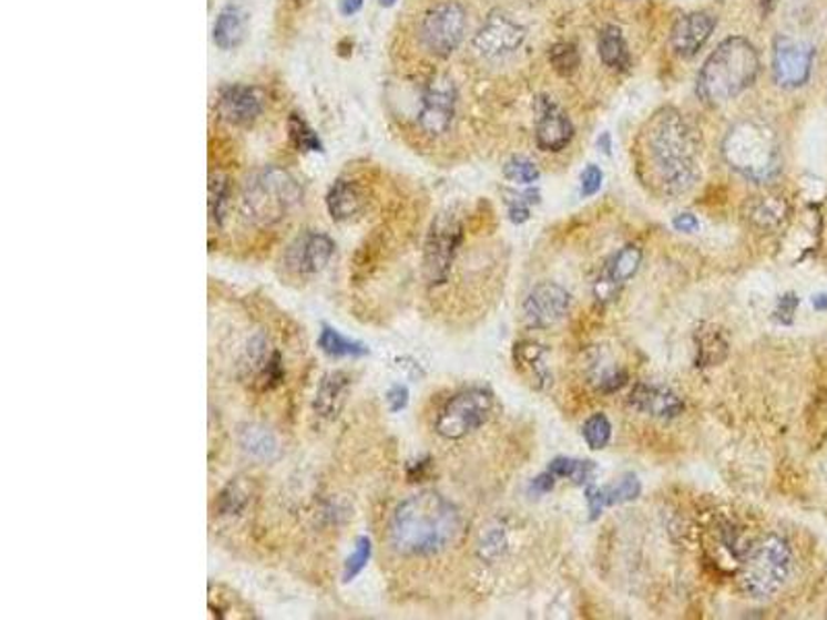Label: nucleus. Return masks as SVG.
Returning a JSON list of instances; mask_svg holds the SVG:
<instances>
[{
  "instance_id": "f257e3e1",
  "label": "nucleus",
  "mask_w": 827,
  "mask_h": 620,
  "mask_svg": "<svg viewBox=\"0 0 827 620\" xmlns=\"http://www.w3.org/2000/svg\"><path fill=\"white\" fill-rule=\"evenodd\" d=\"M463 519L451 500L422 490L401 500L387 526L389 546L408 558L435 557L460 538Z\"/></svg>"
},
{
  "instance_id": "f03ea898",
  "label": "nucleus",
  "mask_w": 827,
  "mask_h": 620,
  "mask_svg": "<svg viewBox=\"0 0 827 620\" xmlns=\"http://www.w3.org/2000/svg\"><path fill=\"white\" fill-rule=\"evenodd\" d=\"M652 174L671 197L687 195L700 180L695 131L676 108H660L644 133Z\"/></svg>"
},
{
  "instance_id": "7ed1b4c3",
  "label": "nucleus",
  "mask_w": 827,
  "mask_h": 620,
  "mask_svg": "<svg viewBox=\"0 0 827 620\" xmlns=\"http://www.w3.org/2000/svg\"><path fill=\"white\" fill-rule=\"evenodd\" d=\"M759 73V54L747 38H726L709 54L697 75V95L718 106L745 92Z\"/></svg>"
},
{
  "instance_id": "20e7f679",
  "label": "nucleus",
  "mask_w": 827,
  "mask_h": 620,
  "mask_svg": "<svg viewBox=\"0 0 827 620\" xmlns=\"http://www.w3.org/2000/svg\"><path fill=\"white\" fill-rule=\"evenodd\" d=\"M726 164L755 185L772 183L782 170V149L774 128L759 121L733 124L722 143Z\"/></svg>"
},
{
  "instance_id": "39448f33",
  "label": "nucleus",
  "mask_w": 827,
  "mask_h": 620,
  "mask_svg": "<svg viewBox=\"0 0 827 620\" xmlns=\"http://www.w3.org/2000/svg\"><path fill=\"white\" fill-rule=\"evenodd\" d=\"M303 202V186L277 166L255 170L241 193V216L255 228L276 226Z\"/></svg>"
},
{
  "instance_id": "423d86ee",
  "label": "nucleus",
  "mask_w": 827,
  "mask_h": 620,
  "mask_svg": "<svg viewBox=\"0 0 827 620\" xmlns=\"http://www.w3.org/2000/svg\"><path fill=\"white\" fill-rule=\"evenodd\" d=\"M793 571V550L788 542L769 534L759 538L757 542L751 544L745 550V557L741 560L738 571V583L743 591L755 598L764 600L778 593L784 583L788 581Z\"/></svg>"
},
{
  "instance_id": "0eeeda50",
  "label": "nucleus",
  "mask_w": 827,
  "mask_h": 620,
  "mask_svg": "<svg viewBox=\"0 0 827 620\" xmlns=\"http://www.w3.org/2000/svg\"><path fill=\"white\" fill-rule=\"evenodd\" d=\"M468 31V11L460 0L430 4L418 21V42L435 59H447L461 46Z\"/></svg>"
},
{
  "instance_id": "6e6552de",
  "label": "nucleus",
  "mask_w": 827,
  "mask_h": 620,
  "mask_svg": "<svg viewBox=\"0 0 827 620\" xmlns=\"http://www.w3.org/2000/svg\"><path fill=\"white\" fill-rule=\"evenodd\" d=\"M492 395L487 389H466L445 402L435 420V431L447 441L463 436L484 426L492 414Z\"/></svg>"
},
{
  "instance_id": "1a4fd4ad",
  "label": "nucleus",
  "mask_w": 827,
  "mask_h": 620,
  "mask_svg": "<svg viewBox=\"0 0 827 620\" xmlns=\"http://www.w3.org/2000/svg\"><path fill=\"white\" fill-rule=\"evenodd\" d=\"M458 110V87L447 75H435L425 85L420 102H418V114H416V126L418 131L430 137H443L451 128Z\"/></svg>"
},
{
  "instance_id": "9d476101",
  "label": "nucleus",
  "mask_w": 827,
  "mask_h": 620,
  "mask_svg": "<svg viewBox=\"0 0 827 620\" xmlns=\"http://www.w3.org/2000/svg\"><path fill=\"white\" fill-rule=\"evenodd\" d=\"M461 240L463 228L460 219L453 214L437 216L425 245V278L430 286H441L447 281Z\"/></svg>"
},
{
  "instance_id": "9b49d317",
  "label": "nucleus",
  "mask_w": 827,
  "mask_h": 620,
  "mask_svg": "<svg viewBox=\"0 0 827 620\" xmlns=\"http://www.w3.org/2000/svg\"><path fill=\"white\" fill-rule=\"evenodd\" d=\"M238 379L253 391H272L284 381V360L263 335L246 341L238 358Z\"/></svg>"
},
{
  "instance_id": "f8f14e48",
  "label": "nucleus",
  "mask_w": 827,
  "mask_h": 620,
  "mask_svg": "<svg viewBox=\"0 0 827 620\" xmlns=\"http://www.w3.org/2000/svg\"><path fill=\"white\" fill-rule=\"evenodd\" d=\"M815 50L790 35H778L772 52V73L784 90H798L811 78Z\"/></svg>"
},
{
  "instance_id": "ddd939ff",
  "label": "nucleus",
  "mask_w": 827,
  "mask_h": 620,
  "mask_svg": "<svg viewBox=\"0 0 827 620\" xmlns=\"http://www.w3.org/2000/svg\"><path fill=\"white\" fill-rule=\"evenodd\" d=\"M525 40V28L503 11H492L476 31L472 46L482 59L497 61L513 54Z\"/></svg>"
},
{
  "instance_id": "4468645a",
  "label": "nucleus",
  "mask_w": 827,
  "mask_h": 620,
  "mask_svg": "<svg viewBox=\"0 0 827 620\" xmlns=\"http://www.w3.org/2000/svg\"><path fill=\"white\" fill-rule=\"evenodd\" d=\"M334 252L336 242L327 234L307 230L288 245L284 265L294 276H317L329 265Z\"/></svg>"
},
{
  "instance_id": "2eb2a0df",
  "label": "nucleus",
  "mask_w": 827,
  "mask_h": 620,
  "mask_svg": "<svg viewBox=\"0 0 827 620\" xmlns=\"http://www.w3.org/2000/svg\"><path fill=\"white\" fill-rule=\"evenodd\" d=\"M571 307V296L568 290L554 281H542L530 290L523 300V317L525 323L537 329L557 326Z\"/></svg>"
},
{
  "instance_id": "dca6fc26",
  "label": "nucleus",
  "mask_w": 827,
  "mask_h": 620,
  "mask_svg": "<svg viewBox=\"0 0 827 620\" xmlns=\"http://www.w3.org/2000/svg\"><path fill=\"white\" fill-rule=\"evenodd\" d=\"M215 110L222 121L234 126H251L263 114V95L251 85L232 83L217 93Z\"/></svg>"
},
{
  "instance_id": "f3484780",
  "label": "nucleus",
  "mask_w": 827,
  "mask_h": 620,
  "mask_svg": "<svg viewBox=\"0 0 827 620\" xmlns=\"http://www.w3.org/2000/svg\"><path fill=\"white\" fill-rule=\"evenodd\" d=\"M537 143L542 152H563L573 140V124L568 114L549 97H538Z\"/></svg>"
},
{
  "instance_id": "a211bd4d",
  "label": "nucleus",
  "mask_w": 827,
  "mask_h": 620,
  "mask_svg": "<svg viewBox=\"0 0 827 620\" xmlns=\"http://www.w3.org/2000/svg\"><path fill=\"white\" fill-rule=\"evenodd\" d=\"M714 28H716V17L705 11H695V13L681 17L674 23L673 33H671L674 52L683 59L695 56L709 40Z\"/></svg>"
},
{
  "instance_id": "6ab92c4d",
  "label": "nucleus",
  "mask_w": 827,
  "mask_h": 620,
  "mask_svg": "<svg viewBox=\"0 0 827 620\" xmlns=\"http://www.w3.org/2000/svg\"><path fill=\"white\" fill-rule=\"evenodd\" d=\"M631 405L637 412L650 414L654 418L671 420L683 414L685 403L673 393L671 389L658 388V385H637L631 393Z\"/></svg>"
},
{
  "instance_id": "aec40b11",
  "label": "nucleus",
  "mask_w": 827,
  "mask_h": 620,
  "mask_svg": "<svg viewBox=\"0 0 827 620\" xmlns=\"http://www.w3.org/2000/svg\"><path fill=\"white\" fill-rule=\"evenodd\" d=\"M350 383L353 381L346 372L331 371L323 374L317 385V393H315V402H313V410L317 412L319 418H337V414L344 410L346 400H348Z\"/></svg>"
},
{
  "instance_id": "412c9836",
  "label": "nucleus",
  "mask_w": 827,
  "mask_h": 620,
  "mask_svg": "<svg viewBox=\"0 0 827 620\" xmlns=\"http://www.w3.org/2000/svg\"><path fill=\"white\" fill-rule=\"evenodd\" d=\"M327 211L336 221H350L363 214L365 209V195L360 186L350 178H337L331 188L327 190Z\"/></svg>"
},
{
  "instance_id": "4be33fe9",
  "label": "nucleus",
  "mask_w": 827,
  "mask_h": 620,
  "mask_svg": "<svg viewBox=\"0 0 827 620\" xmlns=\"http://www.w3.org/2000/svg\"><path fill=\"white\" fill-rule=\"evenodd\" d=\"M246 35V13L238 4H226L214 23L215 46L234 50L241 46Z\"/></svg>"
},
{
  "instance_id": "5701e85b",
  "label": "nucleus",
  "mask_w": 827,
  "mask_h": 620,
  "mask_svg": "<svg viewBox=\"0 0 827 620\" xmlns=\"http://www.w3.org/2000/svg\"><path fill=\"white\" fill-rule=\"evenodd\" d=\"M640 493H642V486H640V480L635 476H625L619 484L609 486V488H594V486H590L585 490V495H588V503H590L592 519H596L604 507L633 500V498L640 496Z\"/></svg>"
},
{
  "instance_id": "b1692460",
  "label": "nucleus",
  "mask_w": 827,
  "mask_h": 620,
  "mask_svg": "<svg viewBox=\"0 0 827 620\" xmlns=\"http://www.w3.org/2000/svg\"><path fill=\"white\" fill-rule=\"evenodd\" d=\"M786 217H788V203L774 195L757 197L747 207V219L762 230H776Z\"/></svg>"
},
{
  "instance_id": "393cba45",
  "label": "nucleus",
  "mask_w": 827,
  "mask_h": 620,
  "mask_svg": "<svg viewBox=\"0 0 827 620\" xmlns=\"http://www.w3.org/2000/svg\"><path fill=\"white\" fill-rule=\"evenodd\" d=\"M598 52L600 59L611 66L614 71H627L631 66V56H629L627 42L623 33L614 25H606L598 35Z\"/></svg>"
},
{
  "instance_id": "a878e982",
  "label": "nucleus",
  "mask_w": 827,
  "mask_h": 620,
  "mask_svg": "<svg viewBox=\"0 0 827 620\" xmlns=\"http://www.w3.org/2000/svg\"><path fill=\"white\" fill-rule=\"evenodd\" d=\"M319 348L327 356L334 358H360L367 356L368 348L360 341L350 340L344 333L329 326H323L319 335Z\"/></svg>"
},
{
  "instance_id": "bb28decb",
  "label": "nucleus",
  "mask_w": 827,
  "mask_h": 620,
  "mask_svg": "<svg viewBox=\"0 0 827 620\" xmlns=\"http://www.w3.org/2000/svg\"><path fill=\"white\" fill-rule=\"evenodd\" d=\"M238 441H241V447L251 457H257V459H272V457H276V436L269 433L267 428L259 426V424H246L245 428L241 431Z\"/></svg>"
},
{
  "instance_id": "cd10ccee",
  "label": "nucleus",
  "mask_w": 827,
  "mask_h": 620,
  "mask_svg": "<svg viewBox=\"0 0 827 620\" xmlns=\"http://www.w3.org/2000/svg\"><path fill=\"white\" fill-rule=\"evenodd\" d=\"M642 248L635 247V245H627L625 248H621L616 255H614L613 261L606 269V279L609 283L619 286V283H625L629 279L633 278L642 265Z\"/></svg>"
},
{
  "instance_id": "c85d7f7f",
  "label": "nucleus",
  "mask_w": 827,
  "mask_h": 620,
  "mask_svg": "<svg viewBox=\"0 0 827 620\" xmlns=\"http://www.w3.org/2000/svg\"><path fill=\"white\" fill-rule=\"evenodd\" d=\"M231 178L224 174H214L210 178V219L215 226H222L231 207Z\"/></svg>"
},
{
  "instance_id": "c756f323",
  "label": "nucleus",
  "mask_w": 827,
  "mask_h": 620,
  "mask_svg": "<svg viewBox=\"0 0 827 620\" xmlns=\"http://www.w3.org/2000/svg\"><path fill=\"white\" fill-rule=\"evenodd\" d=\"M542 354H544L542 345L532 343V341H523L520 345H515V366L532 372L538 388H542L540 383L549 385V381H551L549 372L542 366Z\"/></svg>"
},
{
  "instance_id": "7c9ffc66",
  "label": "nucleus",
  "mask_w": 827,
  "mask_h": 620,
  "mask_svg": "<svg viewBox=\"0 0 827 620\" xmlns=\"http://www.w3.org/2000/svg\"><path fill=\"white\" fill-rule=\"evenodd\" d=\"M288 135L298 152L303 154H315L323 152V143L319 135L308 126L307 121L300 114H292L288 118Z\"/></svg>"
},
{
  "instance_id": "2f4dec72",
  "label": "nucleus",
  "mask_w": 827,
  "mask_h": 620,
  "mask_svg": "<svg viewBox=\"0 0 827 620\" xmlns=\"http://www.w3.org/2000/svg\"><path fill=\"white\" fill-rule=\"evenodd\" d=\"M549 61H551L552 69L563 75V78H571L578 69H580V50L575 44L571 42H559L551 48L549 52Z\"/></svg>"
},
{
  "instance_id": "473e14b6",
  "label": "nucleus",
  "mask_w": 827,
  "mask_h": 620,
  "mask_svg": "<svg viewBox=\"0 0 827 620\" xmlns=\"http://www.w3.org/2000/svg\"><path fill=\"white\" fill-rule=\"evenodd\" d=\"M248 505V488L243 482H231L217 496V513L219 515H241Z\"/></svg>"
},
{
  "instance_id": "72a5a7b5",
  "label": "nucleus",
  "mask_w": 827,
  "mask_h": 620,
  "mask_svg": "<svg viewBox=\"0 0 827 620\" xmlns=\"http://www.w3.org/2000/svg\"><path fill=\"white\" fill-rule=\"evenodd\" d=\"M370 555H372V544H370V538H367V536H360V538L356 540V544H354L353 555L346 558V562H344L341 581H344V583H350V581H354L358 575L363 574L365 567H367L368 560H370Z\"/></svg>"
},
{
  "instance_id": "f704fd0d",
  "label": "nucleus",
  "mask_w": 827,
  "mask_h": 620,
  "mask_svg": "<svg viewBox=\"0 0 827 620\" xmlns=\"http://www.w3.org/2000/svg\"><path fill=\"white\" fill-rule=\"evenodd\" d=\"M611 434H613V426L604 414H594L583 424V438L590 450H604L611 441Z\"/></svg>"
},
{
  "instance_id": "c9c22d12",
  "label": "nucleus",
  "mask_w": 827,
  "mask_h": 620,
  "mask_svg": "<svg viewBox=\"0 0 827 620\" xmlns=\"http://www.w3.org/2000/svg\"><path fill=\"white\" fill-rule=\"evenodd\" d=\"M549 472L554 478H569L575 484H583L594 474V464L592 462H580V459H554L549 465Z\"/></svg>"
},
{
  "instance_id": "e433bc0d",
  "label": "nucleus",
  "mask_w": 827,
  "mask_h": 620,
  "mask_svg": "<svg viewBox=\"0 0 827 620\" xmlns=\"http://www.w3.org/2000/svg\"><path fill=\"white\" fill-rule=\"evenodd\" d=\"M506 178H509L511 183H520V185H532L540 178V170H538L537 164L525 159V157H513L509 159L503 168Z\"/></svg>"
},
{
  "instance_id": "4c0bfd02",
  "label": "nucleus",
  "mask_w": 827,
  "mask_h": 620,
  "mask_svg": "<svg viewBox=\"0 0 827 620\" xmlns=\"http://www.w3.org/2000/svg\"><path fill=\"white\" fill-rule=\"evenodd\" d=\"M507 550V540L503 529L494 527L491 531H487V536H482V542L478 548V555L489 562H494L497 558L503 557Z\"/></svg>"
},
{
  "instance_id": "58836bf2",
  "label": "nucleus",
  "mask_w": 827,
  "mask_h": 620,
  "mask_svg": "<svg viewBox=\"0 0 827 620\" xmlns=\"http://www.w3.org/2000/svg\"><path fill=\"white\" fill-rule=\"evenodd\" d=\"M722 343H726V341L722 340L721 335L718 333H709V335H704L702 338V341H700V360L704 362V364H716V362H721V360H724V358L718 356L716 352H714V345H722Z\"/></svg>"
},
{
  "instance_id": "ea45409f",
  "label": "nucleus",
  "mask_w": 827,
  "mask_h": 620,
  "mask_svg": "<svg viewBox=\"0 0 827 620\" xmlns=\"http://www.w3.org/2000/svg\"><path fill=\"white\" fill-rule=\"evenodd\" d=\"M602 178H604L602 170L598 166H594V164H590L582 174L583 197H594L598 190H600V186H602Z\"/></svg>"
},
{
  "instance_id": "a19ab883",
  "label": "nucleus",
  "mask_w": 827,
  "mask_h": 620,
  "mask_svg": "<svg viewBox=\"0 0 827 620\" xmlns=\"http://www.w3.org/2000/svg\"><path fill=\"white\" fill-rule=\"evenodd\" d=\"M408 397H410L408 389L404 385H394L387 391V405L391 412H401L408 405Z\"/></svg>"
},
{
  "instance_id": "79ce46f5",
  "label": "nucleus",
  "mask_w": 827,
  "mask_h": 620,
  "mask_svg": "<svg viewBox=\"0 0 827 620\" xmlns=\"http://www.w3.org/2000/svg\"><path fill=\"white\" fill-rule=\"evenodd\" d=\"M673 226L676 232L691 234L700 228V221H697V217L691 216V214H681V216L674 217Z\"/></svg>"
},
{
  "instance_id": "37998d69",
  "label": "nucleus",
  "mask_w": 827,
  "mask_h": 620,
  "mask_svg": "<svg viewBox=\"0 0 827 620\" xmlns=\"http://www.w3.org/2000/svg\"><path fill=\"white\" fill-rule=\"evenodd\" d=\"M552 486H554V476H552L551 472L538 476L537 480L532 482V490H534L537 495H547V493H551Z\"/></svg>"
},
{
  "instance_id": "c03bdc74",
  "label": "nucleus",
  "mask_w": 827,
  "mask_h": 620,
  "mask_svg": "<svg viewBox=\"0 0 827 620\" xmlns=\"http://www.w3.org/2000/svg\"><path fill=\"white\" fill-rule=\"evenodd\" d=\"M365 0H339V11L341 16L350 17L354 13H358L363 9Z\"/></svg>"
},
{
  "instance_id": "a18cd8bd",
  "label": "nucleus",
  "mask_w": 827,
  "mask_h": 620,
  "mask_svg": "<svg viewBox=\"0 0 827 620\" xmlns=\"http://www.w3.org/2000/svg\"><path fill=\"white\" fill-rule=\"evenodd\" d=\"M509 216H511V219L513 221H518V224H521V221H525L528 217H530V209L525 207V205H521V202L515 203V205H511L509 207Z\"/></svg>"
},
{
  "instance_id": "49530a36",
  "label": "nucleus",
  "mask_w": 827,
  "mask_h": 620,
  "mask_svg": "<svg viewBox=\"0 0 827 620\" xmlns=\"http://www.w3.org/2000/svg\"><path fill=\"white\" fill-rule=\"evenodd\" d=\"M598 147H602V152L606 155H611V135L609 133H604L600 140H598Z\"/></svg>"
},
{
  "instance_id": "de8ad7c7",
  "label": "nucleus",
  "mask_w": 827,
  "mask_h": 620,
  "mask_svg": "<svg viewBox=\"0 0 827 620\" xmlns=\"http://www.w3.org/2000/svg\"><path fill=\"white\" fill-rule=\"evenodd\" d=\"M396 2H398V0H379V4H381V7H394Z\"/></svg>"
}]
</instances>
